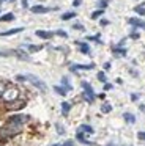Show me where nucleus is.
<instances>
[{"instance_id": "obj_1", "label": "nucleus", "mask_w": 145, "mask_h": 146, "mask_svg": "<svg viewBox=\"0 0 145 146\" xmlns=\"http://www.w3.org/2000/svg\"><path fill=\"white\" fill-rule=\"evenodd\" d=\"M24 126L21 124H16V123H11V121H6L5 126L0 127V140H9L13 137L19 135L22 132Z\"/></svg>"}, {"instance_id": "obj_2", "label": "nucleus", "mask_w": 145, "mask_h": 146, "mask_svg": "<svg viewBox=\"0 0 145 146\" xmlns=\"http://www.w3.org/2000/svg\"><path fill=\"white\" fill-rule=\"evenodd\" d=\"M16 80H17V82H30L32 85H33L35 88H38L40 91H43V93L47 91L46 83H44L40 77L33 76V74H19V76H16Z\"/></svg>"}, {"instance_id": "obj_3", "label": "nucleus", "mask_w": 145, "mask_h": 146, "mask_svg": "<svg viewBox=\"0 0 145 146\" xmlns=\"http://www.w3.org/2000/svg\"><path fill=\"white\" fill-rule=\"evenodd\" d=\"M19 96H21V90H19L17 86L16 85H6L0 101H2L3 104H8V102H13V101H16V99H19Z\"/></svg>"}, {"instance_id": "obj_4", "label": "nucleus", "mask_w": 145, "mask_h": 146, "mask_svg": "<svg viewBox=\"0 0 145 146\" xmlns=\"http://www.w3.org/2000/svg\"><path fill=\"white\" fill-rule=\"evenodd\" d=\"M28 119H30V116H28V115L16 113V115H11V116H9L6 121H11V123H16V124H21V126H24L25 123H28Z\"/></svg>"}, {"instance_id": "obj_5", "label": "nucleus", "mask_w": 145, "mask_h": 146, "mask_svg": "<svg viewBox=\"0 0 145 146\" xmlns=\"http://www.w3.org/2000/svg\"><path fill=\"white\" fill-rule=\"evenodd\" d=\"M5 107L8 108V110H21V108H24L25 107V101L24 99H16V101H13V102H8V104H5Z\"/></svg>"}, {"instance_id": "obj_6", "label": "nucleus", "mask_w": 145, "mask_h": 146, "mask_svg": "<svg viewBox=\"0 0 145 146\" xmlns=\"http://www.w3.org/2000/svg\"><path fill=\"white\" fill-rule=\"evenodd\" d=\"M35 35H36L38 38L47 41V39H52L54 36H55V33H54V32H49V30H36V32H35Z\"/></svg>"}, {"instance_id": "obj_7", "label": "nucleus", "mask_w": 145, "mask_h": 146, "mask_svg": "<svg viewBox=\"0 0 145 146\" xmlns=\"http://www.w3.org/2000/svg\"><path fill=\"white\" fill-rule=\"evenodd\" d=\"M93 68H95L93 63H90V64H71V66H69V71H71V72H76V71H90V69H93Z\"/></svg>"}, {"instance_id": "obj_8", "label": "nucleus", "mask_w": 145, "mask_h": 146, "mask_svg": "<svg viewBox=\"0 0 145 146\" xmlns=\"http://www.w3.org/2000/svg\"><path fill=\"white\" fill-rule=\"evenodd\" d=\"M30 11L33 14H46V13H49V11H52V8H47V7H44V5H35V7L30 8Z\"/></svg>"}, {"instance_id": "obj_9", "label": "nucleus", "mask_w": 145, "mask_h": 146, "mask_svg": "<svg viewBox=\"0 0 145 146\" xmlns=\"http://www.w3.org/2000/svg\"><path fill=\"white\" fill-rule=\"evenodd\" d=\"M13 55H16L19 60H24V61H28V60H30V57H28V52L24 50V49H16V50H13Z\"/></svg>"}, {"instance_id": "obj_10", "label": "nucleus", "mask_w": 145, "mask_h": 146, "mask_svg": "<svg viewBox=\"0 0 145 146\" xmlns=\"http://www.w3.org/2000/svg\"><path fill=\"white\" fill-rule=\"evenodd\" d=\"M128 24L132 27H137V29H144L145 30V22L140 19H137V17H131V19H128Z\"/></svg>"}, {"instance_id": "obj_11", "label": "nucleus", "mask_w": 145, "mask_h": 146, "mask_svg": "<svg viewBox=\"0 0 145 146\" xmlns=\"http://www.w3.org/2000/svg\"><path fill=\"white\" fill-rule=\"evenodd\" d=\"M77 46H79V52H81V54H84V55H90V54H91L90 46H88L87 42H81V41H77Z\"/></svg>"}, {"instance_id": "obj_12", "label": "nucleus", "mask_w": 145, "mask_h": 146, "mask_svg": "<svg viewBox=\"0 0 145 146\" xmlns=\"http://www.w3.org/2000/svg\"><path fill=\"white\" fill-rule=\"evenodd\" d=\"M24 32L22 27H17V29H9V30H5V32H0V36H11V35H17V33Z\"/></svg>"}, {"instance_id": "obj_13", "label": "nucleus", "mask_w": 145, "mask_h": 146, "mask_svg": "<svg viewBox=\"0 0 145 146\" xmlns=\"http://www.w3.org/2000/svg\"><path fill=\"white\" fill-rule=\"evenodd\" d=\"M112 52H113V55H115V57H125V55H126V49L122 47L120 44L118 46H113Z\"/></svg>"}, {"instance_id": "obj_14", "label": "nucleus", "mask_w": 145, "mask_h": 146, "mask_svg": "<svg viewBox=\"0 0 145 146\" xmlns=\"http://www.w3.org/2000/svg\"><path fill=\"white\" fill-rule=\"evenodd\" d=\"M95 98H96V94H95V93H87V91L82 93V99H84L85 102H88V104H93Z\"/></svg>"}, {"instance_id": "obj_15", "label": "nucleus", "mask_w": 145, "mask_h": 146, "mask_svg": "<svg viewBox=\"0 0 145 146\" xmlns=\"http://www.w3.org/2000/svg\"><path fill=\"white\" fill-rule=\"evenodd\" d=\"M43 49V46H36V44H27L24 50H27L28 54H35V52H40Z\"/></svg>"}, {"instance_id": "obj_16", "label": "nucleus", "mask_w": 145, "mask_h": 146, "mask_svg": "<svg viewBox=\"0 0 145 146\" xmlns=\"http://www.w3.org/2000/svg\"><path fill=\"white\" fill-rule=\"evenodd\" d=\"M76 140H77V141H81L82 145H91V141H88V140L85 138L84 132H81V130H77V133H76Z\"/></svg>"}, {"instance_id": "obj_17", "label": "nucleus", "mask_w": 145, "mask_h": 146, "mask_svg": "<svg viewBox=\"0 0 145 146\" xmlns=\"http://www.w3.org/2000/svg\"><path fill=\"white\" fill-rule=\"evenodd\" d=\"M14 19H16V16L13 13H5L0 16V22H13Z\"/></svg>"}, {"instance_id": "obj_18", "label": "nucleus", "mask_w": 145, "mask_h": 146, "mask_svg": "<svg viewBox=\"0 0 145 146\" xmlns=\"http://www.w3.org/2000/svg\"><path fill=\"white\" fill-rule=\"evenodd\" d=\"M123 119H125L128 124H134L136 123V116L132 113H129V111H125V113H123Z\"/></svg>"}, {"instance_id": "obj_19", "label": "nucleus", "mask_w": 145, "mask_h": 146, "mask_svg": "<svg viewBox=\"0 0 145 146\" xmlns=\"http://www.w3.org/2000/svg\"><path fill=\"white\" fill-rule=\"evenodd\" d=\"M79 130H81V132H84V133H93L95 132L93 127H91L90 124H81V126H79Z\"/></svg>"}, {"instance_id": "obj_20", "label": "nucleus", "mask_w": 145, "mask_h": 146, "mask_svg": "<svg viewBox=\"0 0 145 146\" xmlns=\"http://www.w3.org/2000/svg\"><path fill=\"white\" fill-rule=\"evenodd\" d=\"M69 110H71V104L69 102H62V115L63 116H68V113H69Z\"/></svg>"}, {"instance_id": "obj_21", "label": "nucleus", "mask_w": 145, "mask_h": 146, "mask_svg": "<svg viewBox=\"0 0 145 146\" xmlns=\"http://www.w3.org/2000/svg\"><path fill=\"white\" fill-rule=\"evenodd\" d=\"M54 91H55L57 94H60V96H66L68 90H66L63 85H55V86H54Z\"/></svg>"}, {"instance_id": "obj_22", "label": "nucleus", "mask_w": 145, "mask_h": 146, "mask_svg": "<svg viewBox=\"0 0 145 146\" xmlns=\"http://www.w3.org/2000/svg\"><path fill=\"white\" fill-rule=\"evenodd\" d=\"M74 17H76V11H68V13L62 14V21H69V19H74Z\"/></svg>"}, {"instance_id": "obj_23", "label": "nucleus", "mask_w": 145, "mask_h": 146, "mask_svg": "<svg viewBox=\"0 0 145 146\" xmlns=\"http://www.w3.org/2000/svg\"><path fill=\"white\" fill-rule=\"evenodd\" d=\"M81 86H82V90H84V91H87V93H95L93 91V86H91L88 82H85V80H84V82H81Z\"/></svg>"}, {"instance_id": "obj_24", "label": "nucleus", "mask_w": 145, "mask_h": 146, "mask_svg": "<svg viewBox=\"0 0 145 146\" xmlns=\"http://www.w3.org/2000/svg\"><path fill=\"white\" fill-rule=\"evenodd\" d=\"M62 85L65 86L68 91H71V90H72V85H71V82H69L68 77H62Z\"/></svg>"}, {"instance_id": "obj_25", "label": "nucleus", "mask_w": 145, "mask_h": 146, "mask_svg": "<svg viewBox=\"0 0 145 146\" xmlns=\"http://www.w3.org/2000/svg\"><path fill=\"white\" fill-rule=\"evenodd\" d=\"M101 111H103V113H110V111H112V105L104 102V104L101 105Z\"/></svg>"}, {"instance_id": "obj_26", "label": "nucleus", "mask_w": 145, "mask_h": 146, "mask_svg": "<svg viewBox=\"0 0 145 146\" xmlns=\"http://www.w3.org/2000/svg\"><path fill=\"white\" fill-rule=\"evenodd\" d=\"M134 11L139 16H145V5H137V7L134 8Z\"/></svg>"}, {"instance_id": "obj_27", "label": "nucleus", "mask_w": 145, "mask_h": 146, "mask_svg": "<svg viewBox=\"0 0 145 146\" xmlns=\"http://www.w3.org/2000/svg\"><path fill=\"white\" fill-rule=\"evenodd\" d=\"M104 14V10H101V8H98L96 11H93V13H91V19H98V17H101Z\"/></svg>"}, {"instance_id": "obj_28", "label": "nucleus", "mask_w": 145, "mask_h": 146, "mask_svg": "<svg viewBox=\"0 0 145 146\" xmlns=\"http://www.w3.org/2000/svg\"><path fill=\"white\" fill-rule=\"evenodd\" d=\"M107 7H109V0H98V8L106 10Z\"/></svg>"}, {"instance_id": "obj_29", "label": "nucleus", "mask_w": 145, "mask_h": 146, "mask_svg": "<svg viewBox=\"0 0 145 146\" xmlns=\"http://www.w3.org/2000/svg\"><path fill=\"white\" fill-rule=\"evenodd\" d=\"M98 80H99V82H103V83H106V72H104V71H99V72H98Z\"/></svg>"}, {"instance_id": "obj_30", "label": "nucleus", "mask_w": 145, "mask_h": 146, "mask_svg": "<svg viewBox=\"0 0 145 146\" xmlns=\"http://www.w3.org/2000/svg\"><path fill=\"white\" fill-rule=\"evenodd\" d=\"M55 36H60V38H68V33L65 32V30H55Z\"/></svg>"}, {"instance_id": "obj_31", "label": "nucleus", "mask_w": 145, "mask_h": 146, "mask_svg": "<svg viewBox=\"0 0 145 146\" xmlns=\"http://www.w3.org/2000/svg\"><path fill=\"white\" fill-rule=\"evenodd\" d=\"M13 50H5V49H0V57H11Z\"/></svg>"}, {"instance_id": "obj_32", "label": "nucleus", "mask_w": 145, "mask_h": 146, "mask_svg": "<svg viewBox=\"0 0 145 146\" xmlns=\"http://www.w3.org/2000/svg\"><path fill=\"white\" fill-rule=\"evenodd\" d=\"M6 85H8V83H5L3 80H0V99H2V94H3V91H5Z\"/></svg>"}, {"instance_id": "obj_33", "label": "nucleus", "mask_w": 145, "mask_h": 146, "mask_svg": "<svg viewBox=\"0 0 145 146\" xmlns=\"http://www.w3.org/2000/svg\"><path fill=\"white\" fill-rule=\"evenodd\" d=\"M55 127H57V132H58L60 135H63V133H65V129L62 127V124H58V123H57V124H55Z\"/></svg>"}, {"instance_id": "obj_34", "label": "nucleus", "mask_w": 145, "mask_h": 146, "mask_svg": "<svg viewBox=\"0 0 145 146\" xmlns=\"http://www.w3.org/2000/svg\"><path fill=\"white\" fill-rule=\"evenodd\" d=\"M72 29H74V30H81V32H84L85 27H84V25H81V24H74V25H72Z\"/></svg>"}, {"instance_id": "obj_35", "label": "nucleus", "mask_w": 145, "mask_h": 146, "mask_svg": "<svg viewBox=\"0 0 145 146\" xmlns=\"http://www.w3.org/2000/svg\"><path fill=\"white\" fill-rule=\"evenodd\" d=\"M137 138H139V140H144V141H145V132H144V130L137 132Z\"/></svg>"}, {"instance_id": "obj_36", "label": "nucleus", "mask_w": 145, "mask_h": 146, "mask_svg": "<svg viewBox=\"0 0 145 146\" xmlns=\"http://www.w3.org/2000/svg\"><path fill=\"white\" fill-rule=\"evenodd\" d=\"M113 88V85H112V83H104V91H109V90H112Z\"/></svg>"}, {"instance_id": "obj_37", "label": "nucleus", "mask_w": 145, "mask_h": 146, "mask_svg": "<svg viewBox=\"0 0 145 146\" xmlns=\"http://www.w3.org/2000/svg\"><path fill=\"white\" fill-rule=\"evenodd\" d=\"M63 146H76V143L72 141V140H66V141L63 143Z\"/></svg>"}, {"instance_id": "obj_38", "label": "nucleus", "mask_w": 145, "mask_h": 146, "mask_svg": "<svg viewBox=\"0 0 145 146\" xmlns=\"http://www.w3.org/2000/svg\"><path fill=\"white\" fill-rule=\"evenodd\" d=\"M139 36H140V35H139L137 32H132L131 35H129V38H131V39H139Z\"/></svg>"}, {"instance_id": "obj_39", "label": "nucleus", "mask_w": 145, "mask_h": 146, "mask_svg": "<svg viewBox=\"0 0 145 146\" xmlns=\"http://www.w3.org/2000/svg\"><path fill=\"white\" fill-rule=\"evenodd\" d=\"M81 3H82V0H72V7H81Z\"/></svg>"}, {"instance_id": "obj_40", "label": "nucleus", "mask_w": 145, "mask_h": 146, "mask_svg": "<svg viewBox=\"0 0 145 146\" xmlns=\"http://www.w3.org/2000/svg\"><path fill=\"white\" fill-rule=\"evenodd\" d=\"M99 24H101V25H103V27H106V25H109L110 22H109V21H107V19H101V21H99Z\"/></svg>"}, {"instance_id": "obj_41", "label": "nucleus", "mask_w": 145, "mask_h": 146, "mask_svg": "<svg viewBox=\"0 0 145 146\" xmlns=\"http://www.w3.org/2000/svg\"><path fill=\"white\" fill-rule=\"evenodd\" d=\"M21 5H22V8H28V0H22Z\"/></svg>"}, {"instance_id": "obj_42", "label": "nucleus", "mask_w": 145, "mask_h": 146, "mask_svg": "<svg viewBox=\"0 0 145 146\" xmlns=\"http://www.w3.org/2000/svg\"><path fill=\"white\" fill-rule=\"evenodd\" d=\"M137 99H139V94H131V101H137Z\"/></svg>"}, {"instance_id": "obj_43", "label": "nucleus", "mask_w": 145, "mask_h": 146, "mask_svg": "<svg viewBox=\"0 0 145 146\" xmlns=\"http://www.w3.org/2000/svg\"><path fill=\"white\" fill-rule=\"evenodd\" d=\"M104 69H110V63H104Z\"/></svg>"}, {"instance_id": "obj_44", "label": "nucleus", "mask_w": 145, "mask_h": 146, "mask_svg": "<svg viewBox=\"0 0 145 146\" xmlns=\"http://www.w3.org/2000/svg\"><path fill=\"white\" fill-rule=\"evenodd\" d=\"M139 108H140V111H144V113H145V105H144V104L139 105Z\"/></svg>"}, {"instance_id": "obj_45", "label": "nucleus", "mask_w": 145, "mask_h": 146, "mask_svg": "<svg viewBox=\"0 0 145 146\" xmlns=\"http://www.w3.org/2000/svg\"><path fill=\"white\" fill-rule=\"evenodd\" d=\"M50 146H63V145H60V143H55V145H50Z\"/></svg>"}, {"instance_id": "obj_46", "label": "nucleus", "mask_w": 145, "mask_h": 146, "mask_svg": "<svg viewBox=\"0 0 145 146\" xmlns=\"http://www.w3.org/2000/svg\"><path fill=\"white\" fill-rule=\"evenodd\" d=\"M5 2H8V0H0V3H5Z\"/></svg>"}]
</instances>
